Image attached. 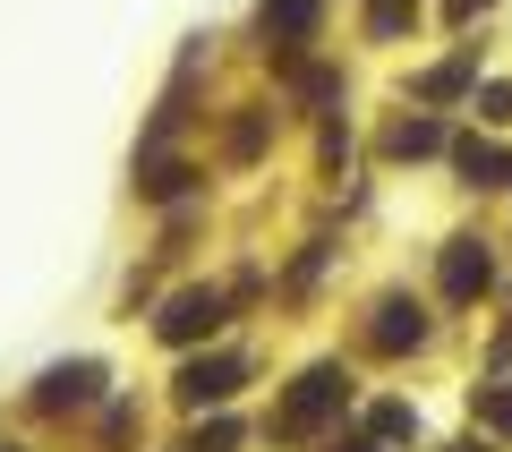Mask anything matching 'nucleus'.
<instances>
[{
	"label": "nucleus",
	"instance_id": "nucleus-7",
	"mask_svg": "<svg viewBox=\"0 0 512 452\" xmlns=\"http://www.w3.org/2000/svg\"><path fill=\"white\" fill-rule=\"evenodd\" d=\"M94 384H103V376H94L86 359H77V367H52V376H43V410H69V401H94Z\"/></svg>",
	"mask_w": 512,
	"mask_h": 452
},
{
	"label": "nucleus",
	"instance_id": "nucleus-11",
	"mask_svg": "<svg viewBox=\"0 0 512 452\" xmlns=\"http://www.w3.org/2000/svg\"><path fill=\"white\" fill-rule=\"evenodd\" d=\"M410 9H419V0H367V26H376V35H402Z\"/></svg>",
	"mask_w": 512,
	"mask_h": 452
},
{
	"label": "nucleus",
	"instance_id": "nucleus-4",
	"mask_svg": "<svg viewBox=\"0 0 512 452\" xmlns=\"http://www.w3.org/2000/svg\"><path fill=\"white\" fill-rule=\"evenodd\" d=\"M239 376H248L239 359H197V367L180 376V401H188V410H205V401H231V384H239Z\"/></svg>",
	"mask_w": 512,
	"mask_h": 452
},
{
	"label": "nucleus",
	"instance_id": "nucleus-3",
	"mask_svg": "<svg viewBox=\"0 0 512 452\" xmlns=\"http://www.w3.org/2000/svg\"><path fill=\"white\" fill-rule=\"evenodd\" d=\"M487 282H495L487 248H478V239H453V248H444V299H478Z\"/></svg>",
	"mask_w": 512,
	"mask_h": 452
},
{
	"label": "nucleus",
	"instance_id": "nucleus-15",
	"mask_svg": "<svg viewBox=\"0 0 512 452\" xmlns=\"http://www.w3.org/2000/svg\"><path fill=\"white\" fill-rule=\"evenodd\" d=\"M342 452H376V435H367V444H342Z\"/></svg>",
	"mask_w": 512,
	"mask_h": 452
},
{
	"label": "nucleus",
	"instance_id": "nucleus-6",
	"mask_svg": "<svg viewBox=\"0 0 512 452\" xmlns=\"http://www.w3.org/2000/svg\"><path fill=\"white\" fill-rule=\"evenodd\" d=\"M316 9H325V0H265V35H274V43H308L316 35Z\"/></svg>",
	"mask_w": 512,
	"mask_h": 452
},
{
	"label": "nucleus",
	"instance_id": "nucleus-12",
	"mask_svg": "<svg viewBox=\"0 0 512 452\" xmlns=\"http://www.w3.org/2000/svg\"><path fill=\"white\" fill-rule=\"evenodd\" d=\"M367 427H376V444H393V435H410V427H419V418H410V410H402V401H384V410H376V418H367Z\"/></svg>",
	"mask_w": 512,
	"mask_h": 452
},
{
	"label": "nucleus",
	"instance_id": "nucleus-9",
	"mask_svg": "<svg viewBox=\"0 0 512 452\" xmlns=\"http://www.w3.org/2000/svg\"><path fill=\"white\" fill-rule=\"evenodd\" d=\"M384 145H393L402 163H419V154H436V145H444V128H436V120H402V128H393Z\"/></svg>",
	"mask_w": 512,
	"mask_h": 452
},
{
	"label": "nucleus",
	"instance_id": "nucleus-17",
	"mask_svg": "<svg viewBox=\"0 0 512 452\" xmlns=\"http://www.w3.org/2000/svg\"><path fill=\"white\" fill-rule=\"evenodd\" d=\"M461 452H478V444H461Z\"/></svg>",
	"mask_w": 512,
	"mask_h": 452
},
{
	"label": "nucleus",
	"instance_id": "nucleus-8",
	"mask_svg": "<svg viewBox=\"0 0 512 452\" xmlns=\"http://www.w3.org/2000/svg\"><path fill=\"white\" fill-rule=\"evenodd\" d=\"M461 171H470L478 188H504V180H512V154H495V145H478V137H461Z\"/></svg>",
	"mask_w": 512,
	"mask_h": 452
},
{
	"label": "nucleus",
	"instance_id": "nucleus-14",
	"mask_svg": "<svg viewBox=\"0 0 512 452\" xmlns=\"http://www.w3.org/2000/svg\"><path fill=\"white\" fill-rule=\"evenodd\" d=\"M239 444V427H231V418H214V427H197V452H231Z\"/></svg>",
	"mask_w": 512,
	"mask_h": 452
},
{
	"label": "nucleus",
	"instance_id": "nucleus-2",
	"mask_svg": "<svg viewBox=\"0 0 512 452\" xmlns=\"http://www.w3.org/2000/svg\"><path fill=\"white\" fill-rule=\"evenodd\" d=\"M222 325V290H180L163 308V342H197V333Z\"/></svg>",
	"mask_w": 512,
	"mask_h": 452
},
{
	"label": "nucleus",
	"instance_id": "nucleus-16",
	"mask_svg": "<svg viewBox=\"0 0 512 452\" xmlns=\"http://www.w3.org/2000/svg\"><path fill=\"white\" fill-rule=\"evenodd\" d=\"M453 9H461V18H470V9H478V0H453Z\"/></svg>",
	"mask_w": 512,
	"mask_h": 452
},
{
	"label": "nucleus",
	"instance_id": "nucleus-13",
	"mask_svg": "<svg viewBox=\"0 0 512 452\" xmlns=\"http://www.w3.org/2000/svg\"><path fill=\"white\" fill-rule=\"evenodd\" d=\"M461 86H470V69H461V60H453V69H436V77H427L419 94H427V103H444V94H461Z\"/></svg>",
	"mask_w": 512,
	"mask_h": 452
},
{
	"label": "nucleus",
	"instance_id": "nucleus-5",
	"mask_svg": "<svg viewBox=\"0 0 512 452\" xmlns=\"http://www.w3.org/2000/svg\"><path fill=\"white\" fill-rule=\"evenodd\" d=\"M419 342H427V316L410 299H384L376 308V350H419Z\"/></svg>",
	"mask_w": 512,
	"mask_h": 452
},
{
	"label": "nucleus",
	"instance_id": "nucleus-10",
	"mask_svg": "<svg viewBox=\"0 0 512 452\" xmlns=\"http://www.w3.org/2000/svg\"><path fill=\"white\" fill-rule=\"evenodd\" d=\"M478 418H487L495 435H512V384H478Z\"/></svg>",
	"mask_w": 512,
	"mask_h": 452
},
{
	"label": "nucleus",
	"instance_id": "nucleus-1",
	"mask_svg": "<svg viewBox=\"0 0 512 452\" xmlns=\"http://www.w3.org/2000/svg\"><path fill=\"white\" fill-rule=\"evenodd\" d=\"M333 401H342V367H308V376L291 384V401H282V435H308Z\"/></svg>",
	"mask_w": 512,
	"mask_h": 452
}]
</instances>
